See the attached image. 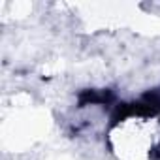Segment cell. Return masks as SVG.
Wrapping results in <instances>:
<instances>
[{
	"label": "cell",
	"instance_id": "obj_1",
	"mask_svg": "<svg viewBox=\"0 0 160 160\" xmlns=\"http://www.w3.org/2000/svg\"><path fill=\"white\" fill-rule=\"evenodd\" d=\"M108 147L117 160H154L160 154V113L132 109L108 130Z\"/></svg>",
	"mask_w": 160,
	"mask_h": 160
}]
</instances>
